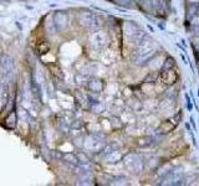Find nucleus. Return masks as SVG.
<instances>
[{
    "label": "nucleus",
    "mask_w": 199,
    "mask_h": 186,
    "mask_svg": "<svg viewBox=\"0 0 199 186\" xmlns=\"http://www.w3.org/2000/svg\"><path fill=\"white\" fill-rule=\"evenodd\" d=\"M161 81L167 86H172L178 81V73L176 72V70L173 68H164V70L161 72Z\"/></svg>",
    "instance_id": "nucleus-2"
},
{
    "label": "nucleus",
    "mask_w": 199,
    "mask_h": 186,
    "mask_svg": "<svg viewBox=\"0 0 199 186\" xmlns=\"http://www.w3.org/2000/svg\"><path fill=\"white\" fill-rule=\"evenodd\" d=\"M181 118H182V114L178 113V114H176L174 117H172V118L164 120L163 123H161V125L158 127V130L161 131V133H163V134L171 133V131H173L174 128H176V127L179 124V120H181Z\"/></svg>",
    "instance_id": "nucleus-1"
}]
</instances>
